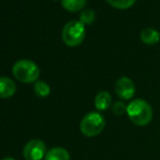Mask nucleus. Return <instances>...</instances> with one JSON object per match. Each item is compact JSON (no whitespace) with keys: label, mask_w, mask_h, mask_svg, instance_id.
I'll return each instance as SVG.
<instances>
[{"label":"nucleus","mask_w":160,"mask_h":160,"mask_svg":"<svg viewBox=\"0 0 160 160\" xmlns=\"http://www.w3.org/2000/svg\"><path fill=\"white\" fill-rule=\"evenodd\" d=\"M112 103V97L110 93L106 91H101L95 97V107L99 111H105L108 108L111 107Z\"/></svg>","instance_id":"6e6552de"},{"label":"nucleus","mask_w":160,"mask_h":160,"mask_svg":"<svg viewBox=\"0 0 160 160\" xmlns=\"http://www.w3.org/2000/svg\"><path fill=\"white\" fill-rule=\"evenodd\" d=\"M17 86L11 78L0 76V98H10L15 94Z\"/></svg>","instance_id":"0eeeda50"},{"label":"nucleus","mask_w":160,"mask_h":160,"mask_svg":"<svg viewBox=\"0 0 160 160\" xmlns=\"http://www.w3.org/2000/svg\"><path fill=\"white\" fill-rule=\"evenodd\" d=\"M106 119L98 112H89L82 119L80 124L81 132L87 137H95L103 131Z\"/></svg>","instance_id":"7ed1b4c3"},{"label":"nucleus","mask_w":160,"mask_h":160,"mask_svg":"<svg viewBox=\"0 0 160 160\" xmlns=\"http://www.w3.org/2000/svg\"><path fill=\"white\" fill-rule=\"evenodd\" d=\"M141 40L146 45H156L160 39V34L157 30L152 28H144L141 32Z\"/></svg>","instance_id":"1a4fd4ad"},{"label":"nucleus","mask_w":160,"mask_h":160,"mask_svg":"<svg viewBox=\"0 0 160 160\" xmlns=\"http://www.w3.org/2000/svg\"><path fill=\"white\" fill-rule=\"evenodd\" d=\"M106 1L113 8L119 9V10H125V9L131 8L136 2V0H106Z\"/></svg>","instance_id":"ddd939ff"},{"label":"nucleus","mask_w":160,"mask_h":160,"mask_svg":"<svg viewBox=\"0 0 160 160\" xmlns=\"http://www.w3.org/2000/svg\"><path fill=\"white\" fill-rule=\"evenodd\" d=\"M34 91L38 97H46L50 94V87L44 81H37L34 85Z\"/></svg>","instance_id":"f8f14e48"},{"label":"nucleus","mask_w":160,"mask_h":160,"mask_svg":"<svg viewBox=\"0 0 160 160\" xmlns=\"http://www.w3.org/2000/svg\"><path fill=\"white\" fill-rule=\"evenodd\" d=\"M112 112H113L116 116L120 117V116H123V114L127 112V109H128V106L124 105V102L122 101H116V102L112 105Z\"/></svg>","instance_id":"2eb2a0df"},{"label":"nucleus","mask_w":160,"mask_h":160,"mask_svg":"<svg viewBox=\"0 0 160 160\" xmlns=\"http://www.w3.org/2000/svg\"><path fill=\"white\" fill-rule=\"evenodd\" d=\"M86 4V0H62V7L69 12H78Z\"/></svg>","instance_id":"9b49d317"},{"label":"nucleus","mask_w":160,"mask_h":160,"mask_svg":"<svg viewBox=\"0 0 160 160\" xmlns=\"http://www.w3.org/2000/svg\"><path fill=\"white\" fill-rule=\"evenodd\" d=\"M127 113L133 124L137 127H146L152 120V106L144 99H134L128 106Z\"/></svg>","instance_id":"f257e3e1"},{"label":"nucleus","mask_w":160,"mask_h":160,"mask_svg":"<svg viewBox=\"0 0 160 160\" xmlns=\"http://www.w3.org/2000/svg\"><path fill=\"white\" fill-rule=\"evenodd\" d=\"M114 91L122 100H130L135 95V84L130 78L123 76L116 82Z\"/></svg>","instance_id":"423d86ee"},{"label":"nucleus","mask_w":160,"mask_h":160,"mask_svg":"<svg viewBox=\"0 0 160 160\" xmlns=\"http://www.w3.org/2000/svg\"><path fill=\"white\" fill-rule=\"evenodd\" d=\"M85 38V25L80 21L68 22L62 30V40L67 46L76 47L83 42Z\"/></svg>","instance_id":"20e7f679"},{"label":"nucleus","mask_w":160,"mask_h":160,"mask_svg":"<svg viewBox=\"0 0 160 160\" xmlns=\"http://www.w3.org/2000/svg\"><path fill=\"white\" fill-rule=\"evenodd\" d=\"M2 160H14L13 158H11V157H7V158H3Z\"/></svg>","instance_id":"dca6fc26"},{"label":"nucleus","mask_w":160,"mask_h":160,"mask_svg":"<svg viewBox=\"0 0 160 160\" xmlns=\"http://www.w3.org/2000/svg\"><path fill=\"white\" fill-rule=\"evenodd\" d=\"M13 76L21 83H33L39 78V68L35 62L28 59L19 60L12 68Z\"/></svg>","instance_id":"f03ea898"},{"label":"nucleus","mask_w":160,"mask_h":160,"mask_svg":"<svg viewBox=\"0 0 160 160\" xmlns=\"http://www.w3.org/2000/svg\"><path fill=\"white\" fill-rule=\"evenodd\" d=\"M45 160H70V154L62 147H53L47 152Z\"/></svg>","instance_id":"9d476101"},{"label":"nucleus","mask_w":160,"mask_h":160,"mask_svg":"<svg viewBox=\"0 0 160 160\" xmlns=\"http://www.w3.org/2000/svg\"><path fill=\"white\" fill-rule=\"evenodd\" d=\"M95 20V12L91 9H86V10L82 11L80 15V22L83 23L84 25H91Z\"/></svg>","instance_id":"4468645a"},{"label":"nucleus","mask_w":160,"mask_h":160,"mask_svg":"<svg viewBox=\"0 0 160 160\" xmlns=\"http://www.w3.org/2000/svg\"><path fill=\"white\" fill-rule=\"evenodd\" d=\"M46 145L40 139H32L28 142L23 148V156L26 160H40L45 156Z\"/></svg>","instance_id":"39448f33"}]
</instances>
